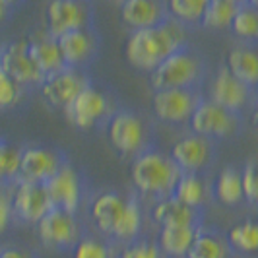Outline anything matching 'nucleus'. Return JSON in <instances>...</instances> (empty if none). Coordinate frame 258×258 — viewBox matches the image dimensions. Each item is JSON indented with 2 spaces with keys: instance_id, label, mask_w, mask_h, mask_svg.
Segmentation results:
<instances>
[{
  "instance_id": "1",
  "label": "nucleus",
  "mask_w": 258,
  "mask_h": 258,
  "mask_svg": "<svg viewBox=\"0 0 258 258\" xmlns=\"http://www.w3.org/2000/svg\"><path fill=\"white\" fill-rule=\"evenodd\" d=\"M88 216L97 233L111 243L124 245L142 235L144 208L140 198L116 190H101L88 202Z\"/></svg>"
},
{
  "instance_id": "2",
  "label": "nucleus",
  "mask_w": 258,
  "mask_h": 258,
  "mask_svg": "<svg viewBox=\"0 0 258 258\" xmlns=\"http://www.w3.org/2000/svg\"><path fill=\"white\" fill-rule=\"evenodd\" d=\"M186 43V26L169 18L167 22L155 27L130 31L124 45V56L132 68L140 72H152L169 54L184 47Z\"/></svg>"
},
{
  "instance_id": "3",
  "label": "nucleus",
  "mask_w": 258,
  "mask_h": 258,
  "mask_svg": "<svg viewBox=\"0 0 258 258\" xmlns=\"http://www.w3.org/2000/svg\"><path fill=\"white\" fill-rule=\"evenodd\" d=\"M179 179H181V169L175 165L171 155L159 152L154 146L132 157L130 181L134 184V190L140 196L152 200L171 196Z\"/></svg>"
},
{
  "instance_id": "4",
  "label": "nucleus",
  "mask_w": 258,
  "mask_h": 258,
  "mask_svg": "<svg viewBox=\"0 0 258 258\" xmlns=\"http://www.w3.org/2000/svg\"><path fill=\"white\" fill-rule=\"evenodd\" d=\"M206 76L208 66L204 56L190 47V43H186L150 72V86L154 91L169 88L200 90Z\"/></svg>"
},
{
  "instance_id": "5",
  "label": "nucleus",
  "mask_w": 258,
  "mask_h": 258,
  "mask_svg": "<svg viewBox=\"0 0 258 258\" xmlns=\"http://www.w3.org/2000/svg\"><path fill=\"white\" fill-rule=\"evenodd\" d=\"M103 128L109 144L122 157H136L152 148V126L142 115L130 109H116Z\"/></svg>"
},
{
  "instance_id": "6",
  "label": "nucleus",
  "mask_w": 258,
  "mask_h": 258,
  "mask_svg": "<svg viewBox=\"0 0 258 258\" xmlns=\"http://www.w3.org/2000/svg\"><path fill=\"white\" fill-rule=\"evenodd\" d=\"M115 111L116 107L113 99L91 82L66 105L62 113L72 126L80 130H93L103 128Z\"/></svg>"
},
{
  "instance_id": "7",
  "label": "nucleus",
  "mask_w": 258,
  "mask_h": 258,
  "mask_svg": "<svg viewBox=\"0 0 258 258\" xmlns=\"http://www.w3.org/2000/svg\"><path fill=\"white\" fill-rule=\"evenodd\" d=\"M188 128L194 134L206 136L214 142H221V140H229L241 134L243 115L233 113L229 109L214 103L204 95L188 120Z\"/></svg>"
},
{
  "instance_id": "8",
  "label": "nucleus",
  "mask_w": 258,
  "mask_h": 258,
  "mask_svg": "<svg viewBox=\"0 0 258 258\" xmlns=\"http://www.w3.org/2000/svg\"><path fill=\"white\" fill-rule=\"evenodd\" d=\"M35 229L41 245L56 252H72V248L86 233L78 214L60 208H51L35 225Z\"/></svg>"
},
{
  "instance_id": "9",
  "label": "nucleus",
  "mask_w": 258,
  "mask_h": 258,
  "mask_svg": "<svg viewBox=\"0 0 258 258\" xmlns=\"http://www.w3.org/2000/svg\"><path fill=\"white\" fill-rule=\"evenodd\" d=\"M95 26V14L90 0H51L45 10V29L52 37L68 31Z\"/></svg>"
},
{
  "instance_id": "10",
  "label": "nucleus",
  "mask_w": 258,
  "mask_h": 258,
  "mask_svg": "<svg viewBox=\"0 0 258 258\" xmlns=\"http://www.w3.org/2000/svg\"><path fill=\"white\" fill-rule=\"evenodd\" d=\"M202 90H186V88H169V90H155L152 97V111L157 120L182 126L188 124L194 109L202 101Z\"/></svg>"
},
{
  "instance_id": "11",
  "label": "nucleus",
  "mask_w": 258,
  "mask_h": 258,
  "mask_svg": "<svg viewBox=\"0 0 258 258\" xmlns=\"http://www.w3.org/2000/svg\"><path fill=\"white\" fill-rule=\"evenodd\" d=\"M45 188L51 198L52 208H60V210L72 212V214H80V210L86 202V196H88V186H86L84 175L70 161H66L64 165L45 182Z\"/></svg>"
},
{
  "instance_id": "12",
  "label": "nucleus",
  "mask_w": 258,
  "mask_h": 258,
  "mask_svg": "<svg viewBox=\"0 0 258 258\" xmlns=\"http://www.w3.org/2000/svg\"><path fill=\"white\" fill-rule=\"evenodd\" d=\"M91 84V78L88 74V70H80V68H70L64 66L52 74H47L43 78L39 91L43 101L49 105L51 109H60L64 111V107L86 86Z\"/></svg>"
},
{
  "instance_id": "13",
  "label": "nucleus",
  "mask_w": 258,
  "mask_h": 258,
  "mask_svg": "<svg viewBox=\"0 0 258 258\" xmlns=\"http://www.w3.org/2000/svg\"><path fill=\"white\" fill-rule=\"evenodd\" d=\"M66 161H68V157L60 148L41 146V144L22 146L18 179L45 184Z\"/></svg>"
},
{
  "instance_id": "14",
  "label": "nucleus",
  "mask_w": 258,
  "mask_h": 258,
  "mask_svg": "<svg viewBox=\"0 0 258 258\" xmlns=\"http://www.w3.org/2000/svg\"><path fill=\"white\" fill-rule=\"evenodd\" d=\"M216 144L206 136L188 132L171 146L169 155L181 173H206L218 155Z\"/></svg>"
},
{
  "instance_id": "15",
  "label": "nucleus",
  "mask_w": 258,
  "mask_h": 258,
  "mask_svg": "<svg viewBox=\"0 0 258 258\" xmlns=\"http://www.w3.org/2000/svg\"><path fill=\"white\" fill-rule=\"evenodd\" d=\"M10 202H12L14 221L27 225H37L41 218L52 208L45 184L20 181V179L10 186Z\"/></svg>"
},
{
  "instance_id": "16",
  "label": "nucleus",
  "mask_w": 258,
  "mask_h": 258,
  "mask_svg": "<svg viewBox=\"0 0 258 258\" xmlns=\"http://www.w3.org/2000/svg\"><path fill=\"white\" fill-rule=\"evenodd\" d=\"M254 95H256V91L250 90L237 76H233L225 64L212 76L206 93V97L212 99L214 103L221 105L233 113H239V115H243L246 105L254 101Z\"/></svg>"
},
{
  "instance_id": "17",
  "label": "nucleus",
  "mask_w": 258,
  "mask_h": 258,
  "mask_svg": "<svg viewBox=\"0 0 258 258\" xmlns=\"http://www.w3.org/2000/svg\"><path fill=\"white\" fill-rule=\"evenodd\" d=\"M62 52V60L70 68L88 70L99 56L101 51V37L99 31L93 27H84L76 31H68L56 39Z\"/></svg>"
},
{
  "instance_id": "18",
  "label": "nucleus",
  "mask_w": 258,
  "mask_h": 258,
  "mask_svg": "<svg viewBox=\"0 0 258 258\" xmlns=\"http://www.w3.org/2000/svg\"><path fill=\"white\" fill-rule=\"evenodd\" d=\"M0 68L26 90H35L43 82V72L31 60L26 39L0 45Z\"/></svg>"
},
{
  "instance_id": "19",
  "label": "nucleus",
  "mask_w": 258,
  "mask_h": 258,
  "mask_svg": "<svg viewBox=\"0 0 258 258\" xmlns=\"http://www.w3.org/2000/svg\"><path fill=\"white\" fill-rule=\"evenodd\" d=\"M150 218L155 225L165 227V225H184V227H200L204 225L206 218V210L192 208L188 204H182L181 200H177L173 194L154 200L152 210H150Z\"/></svg>"
},
{
  "instance_id": "20",
  "label": "nucleus",
  "mask_w": 258,
  "mask_h": 258,
  "mask_svg": "<svg viewBox=\"0 0 258 258\" xmlns=\"http://www.w3.org/2000/svg\"><path fill=\"white\" fill-rule=\"evenodd\" d=\"M118 12L122 24L130 27V31L155 27L171 18L167 0H122Z\"/></svg>"
},
{
  "instance_id": "21",
  "label": "nucleus",
  "mask_w": 258,
  "mask_h": 258,
  "mask_svg": "<svg viewBox=\"0 0 258 258\" xmlns=\"http://www.w3.org/2000/svg\"><path fill=\"white\" fill-rule=\"evenodd\" d=\"M26 41L29 56L35 62V66L43 72V76L52 74V72H56V70L66 66L64 60H62V52H60V47H58V41H56V37L49 35L47 29L33 31Z\"/></svg>"
},
{
  "instance_id": "22",
  "label": "nucleus",
  "mask_w": 258,
  "mask_h": 258,
  "mask_svg": "<svg viewBox=\"0 0 258 258\" xmlns=\"http://www.w3.org/2000/svg\"><path fill=\"white\" fill-rule=\"evenodd\" d=\"M225 66L250 90H258V43L241 41L227 52Z\"/></svg>"
},
{
  "instance_id": "23",
  "label": "nucleus",
  "mask_w": 258,
  "mask_h": 258,
  "mask_svg": "<svg viewBox=\"0 0 258 258\" xmlns=\"http://www.w3.org/2000/svg\"><path fill=\"white\" fill-rule=\"evenodd\" d=\"M173 196L182 204L206 210L210 202H214L212 181H208L204 173H181V179L173 188Z\"/></svg>"
},
{
  "instance_id": "24",
  "label": "nucleus",
  "mask_w": 258,
  "mask_h": 258,
  "mask_svg": "<svg viewBox=\"0 0 258 258\" xmlns=\"http://www.w3.org/2000/svg\"><path fill=\"white\" fill-rule=\"evenodd\" d=\"M233 250L227 241V233L218 227L200 225L192 245L184 258H231Z\"/></svg>"
},
{
  "instance_id": "25",
  "label": "nucleus",
  "mask_w": 258,
  "mask_h": 258,
  "mask_svg": "<svg viewBox=\"0 0 258 258\" xmlns=\"http://www.w3.org/2000/svg\"><path fill=\"white\" fill-rule=\"evenodd\" d=\"M214 200L225 208H235L245 202L243 171L235 165H225L212 182Z\"/></svg>"
},
{
  "instance_id": "26",
  "label": "nucleus",
  "mask_w": 258,
  "mask_h": 258,
  "mask_svg": "<svg viewBox=\"0 0 258 258\" xmlns=\"http://www.w3.org/2000/svg\"><path fill=\"white\" fill-rule=\"evenodd\" d=\"M198 227H184V225H165L159 227L157 245L167 258H184L192 245Z\"/></svg>"
},
{
  "instance_id": "27",
  "label": "nucleus",
  "mask_w": 258,
  "mask_h": 258,
  "mask_svg": "<svg viewBox=\"0 0 258 258\" xmlns=\"http://www.w3.org/2000/svg\"><path fill=\"white\" fill-rule=\"evenodd\" d=\"M227 241L233 254L256 256L258 254V218H245L227 231Z\"/></svg>"
},
{
  "instance_id": "28",
  "label": "nucleus",
  "mask_w": 258,
  "mask_h": 258,
  "mask_svg": "<svg viewBox=\"0 0 258 258\" xmlns=\"http://www.w3.org/2000/svg\"><path fill=\"white\" fill-rule=\"evenodd\" d=\"M239 6L241 4L235 0H208L200 26L206 29H227Z\"/></svg>"
},
{
  "instance_id": "29",
  "label": "nucleus",
  "mask_w": 258,
  "mask_h": 258,
  "mask_svg": "<svg viewBox=\"0 0 258 258\" xmlns=\"http://www.w3.org/2000/svg\"><path fill=\"white\" fill-rule=\"evenodd\" d=\"M231 33L239 41H252L258 43V6L252 4H241L231 20Z\"/></svg>"
},
{
  "instance_id": "30",
  "label": "nucleus",
  "mask_w": 258,
  "mask_h": 258,
  "mask_svg": "<svg viewBox=\"0 0 258 258\" xmlns=\"http://www.w3.org/2000/svg\"><path fill=\"white\" fill-rule=\"evenodd\" d=\"M22 148L0 138V188H8L18 181Z\"/></svg>"
},
{
  "instance_id": "31",
  "label": "nucleus",
  "mask_w": 258,
  "mask_h": 258,
  "mask_svg": "<svg viewBox=\"0 0 258 258\" xmlns=\"http://www.w3.org/2000/svg\"><path fill=\"white\" fill-rule=\"evenodd\" d=\"M113 243L105 237L84 233V237L72 248V258H116Z\"/></svg>"
},
{
  "instance_id": "32",
  "label": "nucleus",
  "mask_w": 258,
  "mask_h": 258,
  "mask_svg": "<svg viewBox=\"0 0 258 258\" xmlns=\"http://www.w3.org/2000/svg\"><path fill=\"white\" fill-rule=\"evenodd\" d=\"M206 4L208 0H167V10L173 20L188 27L200 24Z\"/></svg>"
},
{
  "instance_id": "33",
  "label": "nucleus",
  "mask_w": 258,
  "mask_h": 258,
  "mask_svg": "<svg viewBox=\"0 0 258 258\" xmlns=\"http://www.w3.org/2000/svg\"><path fill=\"white\" fill-rule=\"evenodd\" d=\"M26 88L20 86L14 78H10L0 68V111H12L24 101Z\"/></svg>"
},
{
  "instance_id": "34",
  "label": "nucleus",
  "mask_w": 258,
  "mask_h": 258,
  "mask_svg": "<svg viewBox=\"0 0 258 258\" xmlns=\"http://www.w3.org/2000/svg\"><path fill=\"white\" fill-rule=\"evenodd\" d=\"M116 258H167V256L161 252L157 241H150V239H146V237L140 235L134 241L124 243Z\"/></svg>"
},
{
  "instance_id": "35",
  "label": "nucleus",
  "mask_w": 258,
  "mask_h": 258,
  "mask_svg": "<svg viewBox=\"0 0 258 258\" xmlns=\"http://www.w3.org/2000/svg\"><path fill=\"white\" fill-rule=\"evenodd\" d=\"M243 171V192L245 202L258 208V159H250Z\"/></svg>"
},
{
  "instance_id": "36",
  "label": "nucleus",
  "mask_w": 258,
  "mask_h": 258,
  "mask_svg": "<svg viewBox=\"0 0 258 258\" xmlns=\"http://www.w3.org/2000/svg\"><path fill=\"white\" fill-rule=\"evenodd\" d=\"M14 221L12 202H10V186L0 188V235L6 231Z\"/></svg>"
},
{
  "instance_id": "37",
  "label": "nucleus",
  "mask_w": 258,
  "mask_h": 258,
  "mask_svg": "<svg viewBox=\"0 0 258 258\" xmlns=\"http://www.w3.org/2000/svg\"><path fill=\"white\" fill-rule=\"evenodd\" d=\"M0 258H39L31 248L22 245H0Z\"/></svg>"
},
{
  "instance_id": "38",
  "label": "nucleus",
  "mask_w": 258,
  "mask_h": 258,
  "mask_svg": "<svg viewBox=\"0 0 258 258\" xmlns=\"http://www.w3.org/2000/svg\"><path fill=\"white\" fill-rule=\"evenodd\" d=\"M12 8L4 2V0H0V26H4L8 20H10V16H12Z\"/></svg>"
},
{
  "instance_id": "39",
  "label": "nucleus",
  "mask_w": 258,
  "mask_h": 258,
  "mask_svg": "<svg viewBox=\"0 0 258 258\" xmlns=\"http://www.w3.org/2000/svg\"><path fill=\"white\" fill-rule=\"evenodd\" d=\"M252 124L258 130V90H256V95H254V101H252Z\"/></svg>"
},
{
  "instance_id": "40",
  "label": "nucleus",
  "mask_w": 258,
  "mask_h": 258,
  "mask_svg": "<svg viewBox=\"0 0 258 258\" xmlns=\"http://www.w3.org/2000/svg\"><path fill=\"white\" fill-rule=\"evenodd\" d=\"M4 2H6V4L12 8V10H16V8H18V6H22L26 0H4Z\"/></svg>"
},
{
  "instance_id": "41",
  "label": "nucleus",
  "mask_w": 258,
  "mask_h": 258,
  "mask_svg": "<svg viewBox=\"0 0 258 258\" xmlns=\"http://www.w3.org/2000/svg\"><path fill=\"white\" fill-rule=\"evenodd\" d=\"M248 4H252V6H258V0H246Z\"/></svg>"
},
{
  "instance_id": "42",
  "label": "nucleus",
  "mask_w": 258,
  "mask_h": 258,
  "mask_svg": "<svg viewBox=\"0 0 258 258\" xmlns=\"http://www.w3.org/2000/svg\"><path fill=\"white\" fill-rule=\"evenodd\" d=\"M118 2H122V0H118Z\"/></svg>"
}]
</instances>
